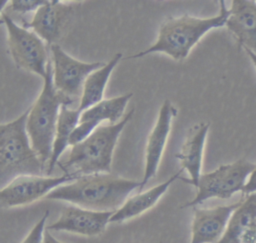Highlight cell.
Segmentation results:
<instances>
[{
  "label": "cell",
  "mask_w": 256,
  "mask_h": 243,
  "mask_svg": "<svg viewBox=\"0 0 256 243\" xmlns=\"http://www.w3.org/2000/svg\"><path fill=\"white\" fill-rule=\"evenodd\" d=\"M141 181L122 178L112 173L83 175L76 180L61 185L44 199L69 202L95 211H116L135 189H140Z\"/></svg>",
  "instance_id": "cell-1"
},
{
  "label": "cell",
  "mask_w": 256,
  "mask_h": 243,
  "mask_svg": "<svg viewBox=\"0 0 256 243\" xmlns=\"http://www.w3.org/2000/svg\"><path fill=\"white\" fill-rule=\"evenodd\" d=\"M229 15V8L221 0L219 13L213 17L197 18L188 14L180 17H168L160 26L155 43L148 49L130 56L129 59L159 52L165 53L175 60H183L208 31L225 26Z\"/></svg>",
  "instance_id": "cell-2"
},
{
  "label": "cell",
  "mask_w": 256,
  "mask_h": 243,
  "mask_svg": "<svg viewBox=\"0 0 256 243\" xmlns=\"http://www.w3.org/2000/svg\"><path fill=\"white\" fill-rule=\"evenodd\" d=\"M134 113L131 109L116 124L99 125L86 139L72 146L58 166L65 174L78 177L96 173H111L112 156L117 139Z\"/></svg>",
  "instance_id": "cell-3"
},
{
  "label": "cell",
  "mask_w": 256,
  "mask_h": 243,
  "mask_svg": "<svg viewBox=\"0 0 256 243\" xmlns=\"http://www.w3.org/2000/svg\"><path fill=\"white\" fill-rule=\"evenodd\" d=\"M74 101L58 92L53 84L51 58L47 65V73L43 79L40 95L30 107L26 130L33 149L38 154L44 171L52 156L60 109L63 105L71 106Z\"/></svg>",
  "instance_id": "cell-4"
},
{
  "label": "cell",
  "mask_w": 256,
  "mask_h": 243,
  "mask_svg": "<svg viewBox=\"0 0 256 243\" xmlns=\"http://www.w3.org/2000/svg\"><path fill=\"white\" fill-rule=\"evenodd\" d=\"M30 108L15 120L0 125V182L4 187L21 175H42L41 160L33 149L26 123Z\"/></svg>",
  "instance_id": "cell-5"
},
{
  "label": "cell",
  "mask_w": 256,
  "mask_h": 243,
  "mask_svg": "<svg viewBox=\"0 0 256 243\" xmlns=\"http://www.w3.org/2000/svg\"><path fill=\"white\" fill-rule=\"evenodd\" d=\"M256 164L245 158L230 164L219 166L212 172L201 174L195 197L181 208L196 207L211 198L229 199L235 193L242 192Z\"/></svg>",
  "instance_id": "cell-6"
},
{
  "label": "cell",
  "mask_w": 256,
  "mask_h": 243,
  "mask_svg": "<svg viewBox=\"0 0 256 243\" xmlns=\"http://www.w3.org/2000/svg\"><path fill=\"white\" fill-rule=\"evenodd\" d=\"M1 21L6 26L8 51L16 66L44 79L51 58L50 47L36 33L16 24L4 11H1Z\"/></svg>",
  "instance_id": "cell-7"
},
{
  "label": "cell",
  "mask_w": 256,
  "mask_h": 243,
  "mask_svg": "<svg viewBox=\"0 0 256 243\" xmlns=\"http://www.w3.org/2000/svg\"><path fill=\"white\" fill-rule=\"evenodd\" d=\"M78 176L63 174L57 177L43 175H21L11 180L0 190L1 207L11 208L28 205L45 198L61 185L76 180Z\"/></svg>",
  "instance_id": "cell-8"
},
{
  "label": "cell",
  "mask_w": 256,
  "mask_h": 243,
  "mask_svg": "<svg viewBox=\"0 0 256 243\" xmlns=\"http://www.w3.org/2000/svg\"><path fill=\"white\" fill-rule=\"evenodd\" d=\"M53 84L55 89L74 101L82 95L87 77L105 64L102 62L86 63L68 55L58 44L50 46Z\"/></svg>",
  "instance_id": "cell-9"
},
{
  "label": "cell",
  "mask_w": 256,
  "mask_h": 243,
  "mask_svg": "<svg viewBox=\"0 0 256 243\" xmlns=\"http://www.w3.org/2000/svg\"><path fill=\"white\" fill-rule=\"evenodd\" d=\"M75 7L72 3L58 0L47 1L37 9L32 20L22 23V27L33 29V32L50 47L57 44V41L64 34L75 13Z\"/></svg>",
  "instance_id": "cell-10"
},
{
  "label": "cell",
  "mask_w": 256,
  "mask_h": 243,
  "mask_svg": "<svg viewBox=\"0 0 256 243\" xmlns=\"http://www.w3.org/2000/svg\"><path fill=\"white\" fill-rule=\"evenodd\" d=\"M115 211H95L76 205L63 208L59 218L46 226L49 231H66L83 236L102 234Z\"/></svg>",
  "instance_id": "cell-11"
},
{
  "label": "cell",
  "mask_w": 256,
  "mask_h": 243,
  "mask_svg": "<svg viewBox=\"0 0 256 243\" xmlns=\"http://www.w3.org/2000/svg\"><path fill=\"white\" fill-rule=\"evenodd\" d=\"M240 201L213 208L194 207L189 243H218L222 238L229 219Z\"/></svg>",
  "instance_id": "cell-12"
},
{
  "label": "cell",
  "mask_w": 256,
  "mask_h": 243,
  "mask_svg": "<svg viewBox=\"0 0 256 243\" xmlns=\"http://www.w3.org/2000/svg\"><path fill=\"white\" fill-rule=\"evenodd\" d=\"M176 114L177 109L172 105L170 100L166 99L159 110L156 123L147 139L145 150V171L143 179L141 180L139 192H142L147 182L157 173L163 150L170 133L172 119Z\"/></svg>",
  "instance_id": "cell-13"
},
{
  "label": "cell",
  "mask_w": 256,
  "mask_h": 243,
  "mask_svg": "<svg viewBox=\"0 0 256 243\" xmlns=\"http://www.w3.org/2000/svg\"><path fill=\"white\" fill-rule=\"evenodd\" d=\"M225 26L243 49L256 54V1L233 0Z\"/></svg>",
  "instance_id": "cell-14"
},
{
  "label": "cell",
  "mask_w": 256,
  "mask_h": 243,
  "mask_svg": "<svg viewBox=\"0 0 256 243\" xmlns=\"http://www.w3.org/2000/svg\"><path fill=\"white\" fill-rule=\"evenodd\" d=\"M218 243H256V192L241 199Z\"/></svg>",
  "instance_id": "cell-15"
},
{
  "label": "cell",
  "mask_w": 256,
  "mask_h": 243,
  "mask_svg": "<svg viewBox=\"0 0 256 243\" xmlns=\"http://www.w3.org/2000/svg\"><path fill=\"white\" fill-rule=\"evenodd\" d=\"M209 127L210 124L205 122L193 125L188 131L180 151L175 154V157L180 160L182 169H185L189 174V179H181L195 188H197L201 176L203 151Z\"/></svg>",
  "instance_id": "cell-16"
},
{
  "label": "cell",
  "mask_w": 256,
  "mask_h": 243,
  "mask_svg": "<svg viewBox=\"0 0 256 243\" xmlns=\"http://www.w3.org/2000/svg\"><path fill=\"white\" fill-rule=\"evenodd\" d=\"M182 170L183 169L181 168L178 172H176V174H173L170 178H168V180L146 191L138 192L136 195L130 196L124 202V204L113 213L110 219V223H123L127 220L143 214L144 212L152 208L167 191L170 185L175 180L180 178Z\"/></svg>",
  "instance_id": "cell-17"
},
{
  "label": "cell",
  "mask_w": 256,
  "mask_h": 243,
  "mask_svg": "<svg viewBox=\"0 0 256 243\" xmlns=\"http://www.w3.org/2000/svg\"><path fill=\"white\" fill-rule=\"evenodd\" d=\"M122 58V53H116L104 66L93 71L85 80L80 103L77 109L82 113L103 100L104 91L109 77Z\"/></svg>",
  "instance_id": "cell-18"
},
{
  "label": "cell",
  "mask_w": 256,
  "mask_h": 243,
  "mask_svg": "<svg viewBox=\"0 0 256 243\" xmlns=\"http://www.w3.org/2000/svg\"><path fill=\"white\" fill-rule=\"evenodd\" d=\"M81 113L76 108H70L68 105H63L60 109L59 118L56 127V133L53 143L52 156L48 163L46 174L50 175L55 166L58 164L59 159L68 145H70V137L79 124Z\"/></svg>",
  "instance_id": "cell-19"
},
{
  "label": "cell",
  "mask_w": 256,
  "mask_h": 243,
  "mask_svg": "<svg viewBox=\"0 0 256 243\" xmlns=\"http://www.w3.org/2000/svg\"><path fill=\"white\" fill-rule=\"evenodd\" d=\"M132 96L133 93L130 92L111 99H103L99 103L83 111L79 122L92 121L99 126L102 121L108 120L110 124H116L124 117L123 115L126 105Z\"/></svg>",
  "instance_id": "cell-20"
},
{
  "label": "cell",
  "mask_w": 256,
  "mask_h": 243,
  "mask_svg": "<svg viewBox=\"0 0 256 243\" xmlns=\"http://www.w3.org/2000/svg\"><path fill=\"white\" fill-rule=\"evenodd\" d=\"M46 0H12L10 4L4 11L8 15L16 13L19 15H24L28 12H36L42 5H44Z\"/></svg>",
  "instance_id": "cell-21"
},
{
  "label": "cell",
  "mask_w": 256,
  "mask_h": 243,
  "mask_svg": "<svg viewBox=\"0 0 256 243\" xmlns=\"http://www.w3.org/2000/svg\"><path fill=\"white\" fill-rule=\"evenodd\" d=\"M48 216L49 210H46L43 216L37 221V223L33 226V228L29 231L21 243H43L44 233L46 230V220Z\"/></svg>",
  "instance_id": "cell-22"
},
{
  "label": "cell",
  "mask_w": 256,
  "mask_h": 243,
  "mask_svg": "<svg viewBox=\"0 0 256 243\" xmlns=\"http://www.w3.org/2000/svg\"><path fill=\"white\" fill-rule=\"evenodd\" d=\"M256 192V168L254 169V171L251 173V175L248 178V181L242 191V194L244 196L255 193Z\"/></svg>",
  "instance_id": "cell-23"
},
{
  "label": "cell",
  "mask_w": 256,
  "mask_h": 243,
  "mask_svg": "<svg viewBox=\"0 0 256 243\" xmlns=\"http://www.w3.org/2000/svg\"><path fill=\"white\" fill-rule=\"evenodd\" d=\"M43 243H64V242H61L59 241L58 239H56L51 233L49 230H45V233H44V239H43Z\"/></svg>",
  "instance_id": "cell-24"
},
{
  "label": "cell",
  "mask_w": 256,
  "mask_h": 243,
  "mask_svg": "<svg viewBox=\"0 0 256 243\" xmlns=\"http://www.w3.org/2000/svg\"><path fill=\"white\" fill-rule=\"evenodd\" d=\"M246 53H247V55L249 56V58L251 59V61H252V63H253V65H254V67H255V69H256V54L255 53H253L252 51H250V50H247V49H245L244 50Z\"/></svg>",
  "instance_id": "cell-25"
}]
</instances>
